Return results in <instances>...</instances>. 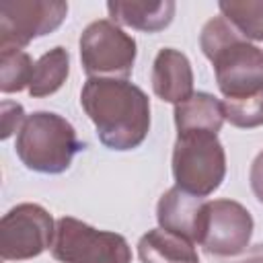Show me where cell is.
<instances>
[{"mask_svg": "<svg viewBox=\"0 0 263 263\" xmlns=\"http://www.w3.org/2000/svg\"><path fill=\"white\" fill-rule=\"evenodd\" d=\"M80 105L97 127L99 140L111 150L138 148L150 129V101L146 92L121 78H88Z\"/></svg>", "mask_w": 263, "mask_h": 263, "instance_id": "obj_1", "label": "cell"}, {"mask_svg": "<svg viewBox=\"0 0 263 263\" xmlns=\"http://www.w3.org/2000/svg\"><path fill=\"white\" fill-rule=\"evenodd\" d=\"M199 45L214 66L220 92L228 101L247 99L263 90V51L224 16H214L203 25Z\"/></svg>", "mask_w": 263, "mask_h": 263, "instance_id": "obj_2", "label": "cell"}, {"mask_svg": "<svg viewBox=\"0 0 263 263\" xmlns=\"http://www.w3.org/2000/svg\"><path fill=\"white\" fill-rule=\"evenodd\" d=\"M84 148L76 129L58 113L37 111L29 115L16 134V156L35 173L58 175L70 168L72 158Z\"/></svg>", "mask_w": 263, "mask_h": 263, "instance_id": "obj_3", "label": "cell"}, {"mask_svg": "<svg viewBox=\"0 0 263 263\" xmlns=\"http://www.w3.org/2000/svg\"><path fill=\"white\" fill-rule=\"evenodd\" d=\"M226 175V154L218 134H177L173 150V177L179 189L205 197L214 193Z\"/></svg>", "mask_w": 263, "mask_h": 263, "instance_id": "obj_4", "label": "cell"}, {"mask_svg": "<svg viewBox=\"0 0 263 263\" xmlns=\"http://www.w3.org/2000/svg\"><path fill=\"white\" fill-rule=\"evenodd\" d=\"M51 255L62 263H132L129 245L121 234L97 230L72 216L55 222Z\"/></svg>", "mask_w": 263, "mask_h": 263, "instance_id": "obj_5", "label": "cell"}, {"mask_svg": "<svg viewBox=\"0 0 263 263\" xmlns=\"http://www.w3.org/2000/svg\"><path fill=\"white\" fill-rule=\"evenodd\" d=\"M136 53V39L109 18L90 23L80 35V62L88 78L125 80Z\"/></svg>", "mask_w": 263, "mask_h": 263, "instance_id": "obj_6", "label": "cell"}, {"mask_svg": "<svg viewBox=\"0 0 263 263\" xmlns=\"http://www.w3.org/2000/svg\"><path fill=\"white\" fill-rule=\"evenodd\" d=\"M68 14L66 2L10 0L0 4V53L23 51L33 39L55 31Z\"/></svg>", "mask_w": 263, "mask_h": 263, "instance_id": "obj_7", "label": "cell"}, {"mask_svg": "<svg viewBox=\"0 0 263 263\" xmlns=\"http://www.w3.org/2000/svg\"><path fill=\"white\" fill-rule=\"evenodd\" d=\"M55 224L51 214L37 203H18L2 216L0 257L4 261H25L39 257L51 247Z\"/></svg>", "mask_w": 263, "mask_h": 263, "instance_id": "obj_8", "label": "cell"}, {"mask_svg": "<svg viewBox=\"0 0 263 263\" xmlns=\"http://www.w3.org/2000/svg\"><path fill=\"white\" fill-rule=\"evenodd\" d=\"M253 218L245 205L232 199H214L205 205L199 245L218 257H234L249 247Z\"/></svg>", "mask_w": 263, "mask_h": 263, "instance_id": "obj_9", "label": "cell"}, {"mask_svg": "<svg viewBox=\"0 0 263 263\" xmlns=\"http://www.w3.org/2000/svg\"><path fill=\"white\" fill-rule=\"evenodd\" d=\"M208 201L203 197L191 195L177 185L171 187L156 205V220L160 228L175 232L191 242H199Z\"/></svg>", "mask_w": 263, "mask_h": 263, "instance_id": "obj_10", "label": "cell"}, {"mask_svg": "<svg viewBox=\"0 0 263 263\" xmlns=\"http://www.w3.org/2000/svg\"><path fill=\"white\" fill-rule=\"evenodd\" d=\"M154 95L166 103H183L193 95V70L185 53L164 47L156 53L152 66Z\"/></svg>", "mask_w": 263, "mask_h": 263, "instance_id": "obj_11", "label": "cell"}, {"mask_svg": "<svg viewBox=\"0 0 263 263\" xmlns=\"http://www.w3.org/2000/svg\"><path fill=\"white\" fill-rule=\"evenodd\" d=\"M224 105L210 92H193L175 105V125L179 134L210 132L218 134L224 123Z\"/></svg>", "mask_w": 263, "mask_h": 263, "instance_id": "obj_12", "label": "cell"}, {"mask_svg": "<svg viewBox=\"0 0 263 263\" xmlns=\"http://www.w3.org/2000/svg\"><path fill=\"white\" fill-rule=\"evenodd\" d=\"M175 2L160 0V2H107V10L115 23L127 25L138 31L156 33L171 25L175 16Z\"/></svg>", "mask_w": 263, "mask_h": 263, "instance_id": "obj_13", "label": "cell"}, {"mask_svg": "<svg viewBox=\"0 0 263 263\" xmlns=\"http://www.w3.org/2000/svg\"><path fill=\"white\" fill-rule=\"evenodd\" d=\"M195 242L164 228L148 230L138 242L142 263H199Z\"/></svg>", "mask_w": 263, "mask_h": 263, "instance_id": "obj_14", "label": "cell"}, {"mask_svg": "<svg viewBox=\"0 0 263 263\" xmlns=\"http://www.w3.org/2000/svg\"><path fill=\"white\" fill-rule=\"evenodd\" d=\"M70 72V53L64 47H53L47 53H43L31 74L29 82V95L31 97H47L53 95L68 78Z\"/></svg>", "mask_w": 263, "mask_h": 263, "instance_id": "obj_15", "label": "cell"}, {"mask_svg": "<svg viewBox=\"0 0 263 263\" xmlns=\"http://www.w3.org/2000/svg\"><path fill=\"white\" fill-rule=\"evenodd\" d=\"M218 8L245 39L263 41V0H224Z\"/></svg>", "mask_w": 263, "mask_h": 263, "instance_id": "obj_16", "label": "cell"}, {"mask_svg": "<svg viewBox=\"0 0 263 263\" xmlns=\"http://www.w3.org/2000/svg\"><path fill=\"white\" fill-rule=\"evenodd\" d=\"M33 60L27 51H2L0 53V90L18 92L29 88L33 74Z\"/></svg>", "mask_w": 263, "mask_h": 263, "instance_id": "obj_17", "label": "cell"}, {"mask_svg": "<svg viewBox=\"0 0 263 263\" xmlns=\"http://www.w3.org/2000/svg\"><path fill=\"white\" fill-rule=\"evenodd\" d=\"M224 105V117L226 121H230L236 127H257L263 125V90L247 97V99H238V101H222Z\"/></svg>", "mask_w": 263, "mask_h": 263, "instance_id": "obj_18", "label": "cell"}, {"mask_svg": "<svg viewBox=\"0 0 263 263\" xmlns=\"http://www.w3.org/2000/svg\"><path fill=\"white\" fill-rule=\"evenodd\" d=\"M25 119H27L25 109L18 103L2 101V107H0V136H2V140H6L12 132L21 129Z\"/></svg>", "mask_w": 263, "mask_h": 263, "instance_id": "obj_19", "label": "cell"}, {"mask_svg": "<svg viewBox=\"0 0 263 263\" xmlns=\"http://www.w3.org/2000/svg\"><path fill=\"white\" fill-rule=\"evenodd\" d=\"M249 181H251V189H253L255 197L263 203V150L255 156V160H253V164H251Z\"/></svg>", "mask_w": 263, "mask_h": 263, "instance_id": "obj_20", "label": "cell"}, {"mask_svg": "<svg viewBox=\"0 0 263 263\" xmlns=\"http://www.w3.org/2000/svg\"><path fill=\"white\" fill-rule=\"evenodd\" d=\"M234 263H263V245L253 247L242 259H238V261H234Z\"/></svg>", "mask_w": 263, "mask_h": 263, "instance_id": "obj_21", "label": "cell"}]
</instances>
